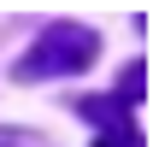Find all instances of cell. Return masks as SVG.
Listing matches in <instances>:
<instances>
[{
	"instance_id": "6da1fadb",
	"label": "cell",
	"mask_w": 159,
	"mask_h": 147,
	"mask_svg": "<svg viewBox=\"0 0 159 147\" xmlns=\"http://www.w3.org/2000/svg\"><path fill=\"white\" fill-rule=\"evenodd\" d=\"M94 53H100V35H94V29H83V24H53V29L18 59V77H24V82H35V77H77V71L94 65Z\"/></svg>"
},
{
	"instance_id": "7a4b0ae2",
	"label": "cell",
	"mask_w": 159,
	"mask_h": 147,
	"mask_svg": "<svg viewBox=\"0 0 159 147\" xmlns=\"http://www.w3.org/2000/svg\"><path fill=\"white\" fill-rule=\"evenodd\" d=\"M77 112L94 124V147H136V118L118 94H89L77 100Z\"/></svg>"
},
{
	"instance_id": "3957f363",
	"label": "cell",
	"mask_w": 159,
	"mask_h": 147,
	"mask_svg": "<svg viewBox=\"0 0 159 147\" xmlns=\"http://www.w3.org/2000/svg\"><path fill=\"white\" fill-rule=\"evenodd\" d=\"M142 94H148V65H142V59H136V65H130V71H124V82H118V100H124V106H130V100H142Z\"/></svg>"
},
{
	"instance_id": "277c9868",
	"label": "cell",
	"mask_w": 159,
	"mask_h": 147,
	"mask_svg": "<svg viewBox=\"0 0 159 147\" xmlns=\"http://www.w3.org/2000/svg\"><path fill=\"white\" fill-rule=\"evenodd\" d=\"M0 147H30V141H24V130H12V136L0 130Z\"/></svg>"
}]
</instances>
